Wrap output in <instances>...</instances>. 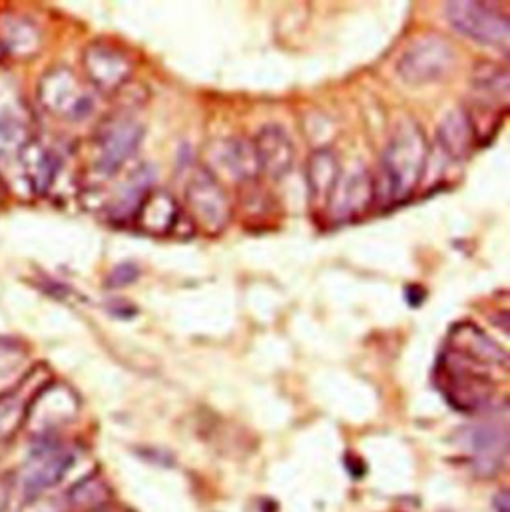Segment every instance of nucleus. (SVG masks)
<instances>
[{"instance_id":"obj_5","label":"nucleus","mask_w":510,"mask_h":512,"mask_svg":"<svg viewBox=\"0 0 510 512\" xmlns=\"http://www.w3.org/2000/svg\"><path fill=\"white\" fill-rule=\"evenodd\" d=\"M186 204L192 220L206 234H222L232 218V206L218 176L206 166L194 170L186 184Z\"/></svg>"},{"instance_id":"obj_19","label":"nucleus","mask_w":510,"mask_h":512,"mask_svg":"<svg viewBox=\"0 0 510 512\" xmlns=\"http://www.w3.org/2000/svg\"><path fill=\"white\" fill-rule=\"evenodd\" d=\"M18 160L22 164L24 180L28 182L32 192L44 196L52 188L58 176V170H60L58 156L52 150L44 148L38 140L30 138L20 150Z\"/></svg>"},{"instance_id":"obj_26","label":"nucleus","mask_w":510,"mask_h":512,"mask_svg":"<svg viewBox=\"0 0 510 512\" xmlns=\"http://www.w3.org/2000/svg\"><path fill=\"white\" fill-rule=\"evenodd\" d=\"M14 489H16L14 475H4V477H0V512H4L8 509Z\"/></svg>"},{"instance_id":"obj_9","label":"nucleus","mask_w":510,"mask_h":512,"mask_svg":"<svg viewBox=\"0 0 510 512\" xmlns=\"http://www.w3.org/2000/svg\"><path fill=\"white\" fill-rule=\"evenodd\" d=\"M144 140V126L128 116L108 118L96 136V170L102 176H116L138 152Z\"/></svg>"},{"instance_id":"obj_15","label":"nucleus","mask_w":510,"mask_h":512,"mask_svg":"<svg viewBox=\"0 0 510 512\" xmlns=\"http://www.w3.org/2000/svg\"><path fill=\"white\" fill-rule=\"evenodd\" d=\"M38 371H30L18 385L0 395V445L12 441L20 429H24L26 413L36 391L46 383L36 379Z\"/></svg>"},{"instance_id":"obj_1","label":"nucleus","mask_w":510,"mask_h":512,"mask_svg":"<svg viewBox=\"0 0 510 512\" xmlns=\"http://www.w3.org/2000/svg\"><path fill=\"white\" fill-rule=\"evenodd\" d=\"M429 160V142L417 122H403L391 136L383 156L375 198L385 204H401L421 184Z\"/></svg>"},{"instance_id":"obj_24","label":"nucleus","mask_w":510,"mask_h":512,"mask_svg":"<svg viewBox=\"0 0 510 512\" xmlns=\"http://www.w3.org/2000/svg\"><path fill=\"white\" fill-rule=\"evenodd\" d=\"M26 347L16 339L0 337V379L10 377L26 363Z\"/></svg>"},{"instance_id":"obj_8","label":"nucleus","mask_w":510,"mask_h":512,"mask_svg":"<svg viewBox=\"0 0 510 512\" xmlns=\"http://www.w3.org/2000/svg\"><path fill=\"white\" fill-rule=\"evenodd\" d=\"M38 100L56 118L80 122L94 110V100L68 68L48 70L38 84Z\"/></svg>"},{"instance_id":"obj_16","label":"nucleus","mask_w":510,"mask_h":512,"mask_svg":"<svg viewBox=\"0 0 510 512\" xmlns=\"http://www.w3.org/2000/svg\"><path fill=\"white\" fill-rule=\"evenodd\" d=\"M182 218L178 202L164 190H150L136 210L134 222L148 236H170Z\"/></svg>"},{"instance_id":"obj_6","label":"nucleus","mask_w":510,"mask_h":512,"mask_svg":"<svg viewBox=\"0 0 510 512\" xmlns=\"http://www.w3.org/2000/svg\"><path fill=\"white\" fill-rule=\"evenodd\" d=\"M455 60V46L447 38L439 34H427L405 50L397 64V72L405 82L413 86L433 84L455 68Z\"/></svg>"},{"instance_id":"obj_25","label":"nucleus","mask_w":510,"mask_h":512,"mask_svg":"<svg viewBox=\"0 0 510 512\" xmlns=\"http://www.w3.org/2000/svg\"><path fill=\"white\" fill-rule=\"evenodd\" d=\"M138 275H140V267H138L136 263H132V261L120 263V265H116V267L110 271L106 285H108V287H114V289H116V287H126V285H130V283H134V281L138 279Z\"/></svg>"},{"instance_id":"obj_13","label":"nucleus","mask_w":510,"mask_h":512,"mask_svg":"<svg viewBox=\"0 0 510 512\" xmlns=\"http://www.w3.org/2000/svg\"><path fill=\"white\" fill-rule=\"evenodd\" d=\"M255 162L261 176L279 182L291 172L295 160V148L289 134L277 126L269 124L259 130L254 142Z\"/></svg>"},{"instance_id":"obj_11","label":"nucleus","mask_w":510,"mask_h":512,"mask_svg":"<svg viewBox=\"0 0 510 512\" xmlns=\"http://www.w3.org/2000/svg\"><path fill=\"white\" fill-rule=\"evenodd\" d=\"M375 202V180L373 176L357 168L349 174H341L335 188L331 190L325 210L333 224H349L363 216Z\"/></svg>"},{"instance_id":"obj_21","label":"nucleus","mask_w":510,"mask_h":512,"mask_svg":"<svg viewBox=\"0 0 510 512\" xmlns=\"http://www.w3.org/2000/svg\"><path fill=\"white\" fill-rule=\"evenodd\" d=\"M473 92L477 100L491 108H507L510 96V74L505 66L495 62H479L473 70Z\"/></svg>"},{"instance_id":"obj_10","label":"nucleus","mask_w":510,"mask_h":512,"mask_svg":"<svg viewBox=\"0 0 510 512\" xmlns=\"http://www.w3.org/2000/svg\"><path fill=\"white\" fill-rule=\"evenodd\" d=\"M471 451L475 471L483 477L497 475L509 453V423L507 415L487 417L465 429L463 435Z\"/></svg>"},{"instance_id":"obj_2","label":"nucleus","mask_w":510,"mask_h":512,"mask_svg":"<svg viewBox=\"0 0 510 512\" xmlns=\"http://www.w3.org/2000/svg\"><path fill=\"white\" fill-rule=\"evenodd\" d=\"M495 367L447 349L435 367V383L445 401L461 413H479L495 397Z\"/></svg>"},{"instance_id":"obj_4","label":"nucleus","mask_w":510,"mask_h":512,"mask_svg":"<svg viewBox=\"0 0 510 512\" xmlns=\"http://www.w3.org/2000/svg\"><path fill=\"white\" fill-rule=\"evenodd\" d=\"M78 409L80 401L68 385L46 381L28 405L24 429H28L36 441L54 439L56 431L74 421Z\"/></svg>"},{"instance_id":"obj_18","label":"nucleus","mask_w":510,"mask_h":512,"mask_svg":"<svg viewBox=\"0 0 510 512\" xmlns=\"http://www.w3.org/2000/svg\"><path fill=\"white\" fill-rule=\"evenodd\" d=\"M210 162L236 182H252L259 176L254 146L246 140H222L210 148ZM212 168L210 172H214Z\"/></svg>"},{"instance_id":"obj_27","label":"nucleus","mask_w":510,"mask_h":512,"mask_svg":"<svg viewBox=\"0 0 510 512\" xmlns=\"http://www.w3.org/2000/svg\"><path fill=\"white\" fill-rule=\"evenodd\" d=\"M495 507H497V512H509V495H507V491L499 493V497L495 499Z\"/></svg>"},{"instance_id":"obj_20","label":"nucleus","mask_w":510,"mask_h":512,"mask_svg":"<svg viewBox=\"0 0 510 512\" xmlns=\"http://www.w3.org/2000/svg\"><path fill=\"white\" fill-rule=\"evenodd\" d=\"M339 176H341V166H339L337 154L329 148H317L307 158V164H305V180H307V192H309L311 204L325 208L327 198L335 188Z\"/></svg>"},{"instance_id":"obj_23","label":"nucleus","mask_w":510,"mask_h":512,"mask_svg":"<svg viewBox=\"0 0 510 512\" xmlns=\"http://www.w3.org/2000/svg\"><path fill=\"white\" fill-rule=\"evenodd\" d=\"M108 501H110V491L96 477L84 479L74 489L68 491V503L70 507H76V509L96 511V509H102Z\"/></svg>"},{"instance_id":"obj_3","label":"nucleus","mask_w":510,"mask_h":512,"mask_svg":"<svg viewBox=\"0 0 510 512\" xmlns=\"http://www.w3.org/2000/svg\"><path fill=\"white\" fill-rule=\"evenodd\" d=\"M74 465V455L70 449L60 445L56 439L38 441L32 455L22 465L18 477H14L20 487L24 503L40 499L42 493L56 487L64 475Z\"/></svg>"},{"instance_id":"obj_12","label":"nucleus","mask_w":510,"mask_h":512,"mask_svg":"<svg viewBox=\"0 0 510 512\" xmlns=\"http://www.w3.org/2000/svg\"><path fill=\"white\" fill-rule=\"evenodd\" d=\"M82 64L88 82L108 96L116 94L132 74V62L128 56L106 42L90 44L82 56Z\"/></svg>"},{"instance_id":"obj_22","label":"nucleus","mask_w":510,"mask_h":512,"mask_svg":"<svg viewBox=\"0 0 510 512\" xmlns=\"http://www.w3.org/2000/svg\"><path fill=\"white\" fill-rule=\"evenodd\" d=\"M0 44L2 48L10 50V54L32 56L40 46V32L32 22L24 18L8 20V24L4 26V34L0 36Z\"/></svg>"},{"instance_id":"obj_14","label":"nucleus","mask_w":510,"mask_h":512,"mask_svg":"<svg viewBox=\"0 0 510 512\" xmlns=\"http://www.w3.org/2000/svg\"><path fill=\"white\" fill-rule=\"evenodd\" d=\"M447 349L461 353L469 359H475L479 363H485L489 367H499V369H507L509 365V355L507 351L493 341L481 327H477L475 323H457L447 339Z\"/></svg>"},{"instance_id":"obj_7","label":"nucleus","mask_w":510,"mask_h":512,"mask_svg":"<svg viewBox=\"0 0 510 512\" xmlns=\"http://www.w3.org/2000/svg\"><path fill=\"white\" fill-rule=\"evenodd\" d=\"M445 14L455 30L473 38L475 42L503 50L509 48V18L493 6L473 0H453L447 2Z\"/></svg>"},{"instance_id":"obj_17","label":"nucleus","mask_w":510,"mask_h":512,"mask_svg":"<svg viewBox=\"0 0 510 512\" xmlns=\"http://www.w3.org/2000/svg\"><path fill=\"white\" fill-rule=\"evenodd\" d=\"M437 140L451 160L465 162L473 154L479 140L473 116L463 108L445 114L437 128Z\"/></svg>"}]
</instances>
